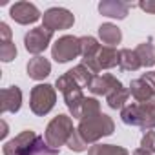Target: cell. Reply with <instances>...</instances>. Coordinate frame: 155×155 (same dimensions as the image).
Wrapping results in <instances>:
<instances>
[{"mask_svg":"<svg viewBox=\"0 0 155 155\" xmlns=\"http://www.w3.org/2000/svg\"><path fill=\"white\" fill-rule=\"evenodd\" d=\"M51 73V64L46 57L38 55V57H33L28 64V75L29 79H35V81H44L46 77Z\"/></svg>","mask_w":155,"mask_h":155,"instance_id":"9a60e30c","label":"cell"},{"mask_svg":"<svg viewBox=\"0 0 155 155\" xmlns=\"http://www.w3.org/2000/svg\"><path fill=\"white\" fill-rule=\"evenodd\" d=\"M119 68L122 71H137L139 68H142L139 55L135 53V49H120L119 51Z\"/></svg>","mask_w":155,"mask_h":155,"instance_id":"ac0fdd59","label":"cell"},{"mask_svg":"<svg viewBox=\"0 0 155 155\" xmlns=\"http://www.w3.org/2000/svg\"><path fill=\"white\" fill-rule=\"evenodd\" d=\"M0 97H2V108L0 111L2 113H17L22 106V91L18 86H9L4 88L0 91Z\"/></svg>","mask_w":155,"mask_h":155,"instance_id":"4fadbf2b","label":"cell"},{"mask_svg":"<svg viewBox=\"0 0 155 155\" xmlns=\"http://www.w3.org/2000/svg\"><path fill=\"white\" fill-rule=\"evenodd\" d=\"M119 88H122V82L117 81L113 75L106 73V75H97L95 79H93V82L90 84L88 90H90L93 95H104V97H108L110 93H113V91L119 90Z\"/></svg>","mask_w":155,"mask_h":155,"instance_id":"7c38bea8","label":"cell"},{"mask_svg":"<svg viewBox=\"0 0 155 155\" xmlns=\"http://www.w3.org/2000/svg\"><path fill=\"white\" fill-rule=\"evenodd\" d=\"M95 60H97L99 69H111V68L119 66V51H117L115 48L102 46L101 51L97 53Z\"/></svg>","mask_w":155,"mask_h":155,"instance_id":"2e32d148","label":"cell"},{"mask_svg":"<svg viewBox=\"0 0 155 155\" xmlns=\"http://www.w3.org/2000/svg\"><path fill=\"white\" fill-rule=\"evenodd\" d=\"M88 155H130V153L122 146H115V144H93V146H90Z\"/></svg>","mask_w":155,"mask_h":155,"instance_id":"44dd1931","label":"cell"},{"mask_svg":"<svg viewBox=\"0 0 155 155\" xmlns=\"http://www.w3.org/2000/svg\"><path fill=\"white\" fill-rule=\"evenodd\" d=\"M140 148L148 150L150 153H155V131L153 130H148L144 133V137L140 139Z\"/></svg>","mask_w":155,"mask_h":155,"instance_id":"4316f807","label":"cell"},{"mask_svg":"<svg viewBox=\"0 0 155 155\" xmlns=\"http://www.w3.org/2000/svg\"><path fill=\"white\" fill-rule=\"evenodd\" d=\"M133 155H153V153H150L148 150H144V148H139V150H135L133 151Z\"/></svg>","mask_w":155,"mask_h":155,"instance_id":"4dcf8cb0","label":"cell"},{"mask_svg":"<svg viewBox=\"0 0 155 155\" xmlns=\"http://www.w3.org/2000/svg\"><path fill=\"white\" fill-rule=\"evenodd\" d=\"M153 75H155V71H153Z\"/></svg>","mask_w":155,"mask_h":155,"instance_id":"d6a6232c","label":"cell"},{"mask_svg":"<svg viewBox=\"0 0 155 155\" xmlns=\"http://www.w3.org/2000/svg\"><path fill=\"white\" fill-rule=\"evenodd\" d=\"M81 55V38H77L73 35H64L60 37L53 48H51V57L58 62V64H64V62H69L73 58H77Z\"/></svg>","mask_w":155,"mask_h":155,"instance_id":"52a82bcc","label":"cell"},{"mask_svg":"<svg viewBox=\"0 0 155 155\" xmlns=\"http://www.w3.org/2000/svg\"><path fill=\"white\" fill-rule=\"evenodd\" d=\"M113 131H115V124H113L111 117L106 113H99L91 119H84L79 122V128H77V133L81 135V139L88 146L97 144V140L111 135Z\"/></svg>","mask_w":155,"mask_h":155,"instance_id":"6da1fadb","label":"cell"},{"mask_svg":"<svg viewBox=\"0 0 155 155\" xmlns=\"http://www.w3.org/2000/svg\"><path fill=\"white\" fill-rule=\"evenodd\" d=\"M9 15H11V18L17 24H22V26L35 24L40 18V11L37 9L35 4H29V2H17V4H13L11 9H9Z\"/></svg>","mask_w":155,"mask_h":155,"instance_id":"8fae6325","label":"cell"},{"mask_svg":"<svg viewBox=\"0 0 155 155\" xmlns=\"http://www.w3.org/2000/svg\"><path fill=\"white\" fill-rule=\"evenodd\" d=\"M99 113H101V102H99L97 99H88V97H86V101H84V104H82V110H81V119H79V120L91 119V117H95V115H99Z\"/></svg>","mask_w":155,"mask_h":155,"instance_id":"cb8c5ba5","label":"cell"},{"mask_svg":"<svg viewBox=\"0 0 155 155\" xmlns=\"http://www.w3.org/2000/svg\"><path fill=\"white\" fill-rule=\"evenodd\" d=\"M75 24V17L71 11L64 9V8H51L44 13L42 17V26L49 31H57V29H69Z\"/></svg>","mask_w":155,"mask_h":155,"instance_id":"9c48e42d","label":"cell"},{"mask_svg":"<svg viewBox=\"0 0 155 155\" xmlns=\"http://www.w3.org/2000/svg\"><path fill=\"white\" fill-rule=\"evenodd\" d=\"M68 146H69V150H73V151H86V150H88V144L81 139V135H79V133H77V128H75L73 135L69 137Z\"/></svg>","mask_w":155,"mask_h":155,"instance_id":"484cf974","label":"cell"},{"mask_svg":"<svg viewBox=\"0 0 155 155\" xmlns=\"http://www.w3.org/2000/svg\"><path fill=\"white\" fill-rule=\"evenodd\" d=\"M135 53L139 55L140 64H142L144 68H151V66H155V46L151 44V40L139 44V46L135 48Z\"/></svg>","mask_w":155,"mask_h":155,"instance_id":"ffe728a7","label":"cell"},{"mask_svg":"<svg viewBox=\"0 0 155 155\" xmlns=\"http://www.w3.org/2000/svg\"><path fill=\"white\" fill-rule=\"evenodd\" d=\"M130 95L137 102L155 104V75L153 73H144L142 77L131 81V84H130Z\"/></svg>","mask_w":155,"mask_h":155,"instance_id":"ba28073f","label":"cell"},{"mask_svg":"<svg viewBox=\"0 0 155 155\" xmlns=\"http://www.w3.org/2000/svg\"><path fill=\"white\" fill-rule=\"evenodd\" d=\"M73 131H75V128H73L71 117L60 113V115H57V117L48 124V128H46V131H44V140H46V144L51 146L53 150H58L60 146L68 144V140H69V137L73 135Z\"/></svg>","mask_w":155,"mask_h":155,"instance_id":"277c9868","label":"cell"},{"mask_svg":"<svg viewBox=\"0 0 155 155\" xmlns=\"http://www.w3.org/2000/svg\"><path fill=\"white\" fill-rule=\"evenodd\" d=\"M120 119L128 126H137L142 130L155 128V104L148 102H131L120 110Z\"/></svg>","mask_w":155,"mask_h":155,"instance_id":"7a4b0ae2","label":"cell"},{"mask_svg":"<svg viewBox=\"0 0 155 155\" xmlns=\"http://www.w3.org/2000/svg\"><path fill=\"white\" fill-rule=\"evenodd\" d=\"M17 57V48L11 40L0 42V60L2 62H11Z\"/></svg>","mask_w":155,"mask_h":155,"instance_id":"d4e9b609","label":"cell"},{"mask_svg":"<svg viewBox=\"0 0 155 155\" xmlns=\"http://www.w3.org/2000/svg\"><path fill=\"white\" fill-rule=\"evenodd\" d=\"M99 37H101V40H102L106 46H110V48H115V46L122 40L120 29H119L115 24H111V22L101 24V28H99Z\"/></svg>","mask_w":155,"mask_h":155,"instance_id":"e0dca14e","label":"cell"},{"mask_svg":"<svg viewBox=\"0 0 155 155\" xmlns=\"http://www.w3.org/2000/svg\"><path fill=\"white\" fill-rule=\"evenodd\" d=\"M51 38H53V31L46 29L44 26L33 28V29H29V31L26 33V37H24V46H26V49H28L31 55L38 57L42 51H46V48L49 46Z\"/></svg>","mask_w":155,"mask_h":155,"instance_id":"30bf717a","label":"cell"},{"mask_svg":"<svg viewBox=\"0 0 155 155\" xmlns=\"http://www.w3.org/2000/svg\"><path fill=\"white\" fill-rule=\"evenodd\" d=\"M55 86L64 95L66 106L71 111V115L75 119H81V110H82V104H84L86 97L82 95V88L79 86V82H77L69 73H64L62 77H58V79H57V84Z\"/></svg>","mask_w":155,"mask_h":155,"instance_id":"3957f363","label":"cell"},{"mask_svg":"<svg viewBox=\"0 0 155 155\" xmlns=\"http://www.w3.org/2000/svg\"><path fill=\"white\" fill-rule=\"evenodd\" d=\"M6 40H11V29L6 22L0 24V42H6Z\"/></svg>","mask_w":155,"mask_h":155,"instance_id":"f1b7e54d","label":"cell"},{"mask_svg":"<svg viewBox=\"0 0 155 155\" xmlns=\"http://www.w3.org/2000/svg\"><path fill=\"white\" fill-rule=\"evenodd\" d=\"M128 97H130V90H126L122 86V88L115 90L113 93H110L106 97V102H108V106L111 110H122L126 106V102H128Z\"/></svg>","mask_w":155,"mask_h":155,"instance_id":"7402d4cb","label":"cell"},{"mask_svg":"<svg viewBox=\"0 0 155 155\" xmlns=\"http://www.w3.org/2000/svg\"><path fill=\"white\" fill-rule=\"evenodd\" d=\"M139 8L146 13L155 15V0H146V2H139Z\"/></svg>","mask_w":155,"mask_h":155,"instance_id":"f546056e","label":"cell"},{"mask_svg":"<svg viewBox=\"0 0 155 155\" xmlns=\"http://www.w3.org/2000/svg\"><path fill=\"white\" fill-rule=\"evenodd\" d=\"M57 102V91L51 84H37L31 90L29 97V108L35 115L44 117L48 115Z\"/></svg>","mask_w":155,"mask_h":155,"instance_id":"5b68a950","label":"cell"},{"mask_svg":"<svg viewBox=\"0 0 155 155\" xmlns=\"http://www.w3.org/2000/svg\"><path fill=\"white\" fill-rule=\"evenodd\" d=\"M33 155H58V150H53L51 146H48L46 140H44V137H42V140L38 142V148L35 150Z\"/></svg>","mask_w":155,"mask_h":155,"instance_id":"83f0119b","label":"cell"},{"mask_svg":"<svg viewBox=\"0 0 155 155\" xmlns=\"http://www.w3.org/2000/svg\"><path fill=\"white\" fill-rule=\"evenodd\" d=\"M68 73L73 77L77 82H79V86H81V88H90V84L93 82V79L97 77V75H95V73H93L86 64H82V62H81L79 66H75L73 69H69Z\"/></svg>","mask_w":155,"mask_h":155,"instance_id":"d6986e66","label":"cell"},{"mask_svg":"<svg viewBox=\"0 0 155 155\" xmlns=\"http://www.w3.org/2000/svg\"><path fill=\"white\" fill-rule=\"evenodd\" d=\"M42 140V137H38L35 131L26 130L22 133H18L15 139L8 140L2 148L4 155H33L35 150L38 148V142Z\"/></svg>","mask_w":155,"mask_h":155,"instance_id":"8992f818","label":"cell"},{"mask_svg":"<svg viewBox=\"0 0 155 155\" xmlns=\"http://www.w3.org/2000/svg\"><path fill=\"white\" fill-rule=\"evenodd\" d=\"M131 4L130 2H122V0H102L99 4V11L104 17H111V18H126L128 11H130Z\"/></svg>","mask_w":155,"mask_h":155,"instance_id":"5bb4252c","label":"cell"},{"mask_svg":"<svg viewBox=\"0 0 155 155\" xmlns=\"http://www.w3.org/2000/svg\"><path fill=\"white\" fill-rule=\"evenodd\" d=\"M8 135V124H6V120H2V137H6Z\"/></svg>","mask_w":155,"mask_h":155,"instance_id":"1f68e13d","label":"cell"},{"mask_svg":"<svg viewBox=\"0 0 155 155\" xmlns=\"http://www.w3.org/2000/svg\"><path fill=\"white\" fill-rule=\"evenodd\" d=\"M101 44L93 37H81V55L82 58H95L101 51Z\"/></svg>","mask_w":155,"mask_h":155,"instance_id":"603a6c76","label":"cell"}]
</instances>
